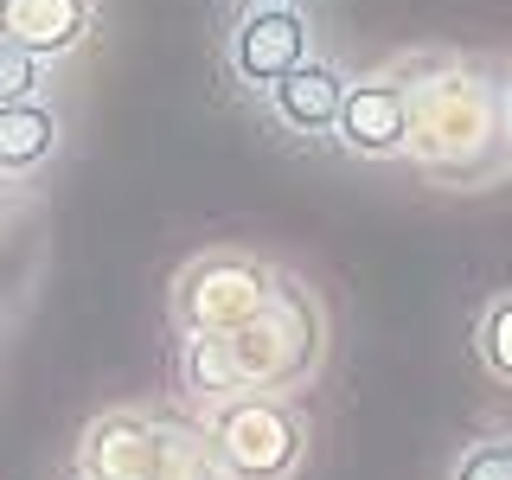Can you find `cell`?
<instances>
[{"label":"cell","mask_w":512,"mask_h":480,"mask_svg":"<svg viewBox=\"0 0 512 480\" xmlns=\"http://www.w3.org/2000/svg\"><path fill=\"white\" fill-rule=\"evenodd\" d=\"M301 58H308V20H301L295 0H256L231 32V71L256 90L288 77Z\"/></svg>","instance_id":"3957f363"},{"label":"cell","mask_w":512,"mask_h":480,"mask_svg":"<svg viewBox=\"0 0 512 480\" xmlns=\"http://www.w3.org/2000/svg\"><path fill=\"white\" fill-rule=\"evenodd\" d=\"M173 436L141 416H103L84 436V480H173Z\"/></svg>","instance_id":"277c9868"},{"label":"cell","mask_w":512,"mask_h":480,"mask_svg":"<svg viewBox=\"0 0 512 480\" xmlns=\"http://www.w3.org/2000/svg\"><path fill=\"white\" fill-rule=\"evenodd\" d=\"M212 455L224 461L231 480H282L301 461V423L269 397H244L212 416Z\"/></svg>","instance_id":"6da1fadb"},{"label":"cell","mask_w":512,"mask_h":480,"mask_svg":"<svg viewBox=\"0 0 512 480\" xmlns=\"http://www.w3.org/2000/svg\"><path fill=\"white\" fill-rule=\"evenodd\" d=\"M340 96H346V84L333 64L301 58L288 77L269 84V116L282 128H295V135H333L340 128Z\"/></svg>","instance_id":"52a82bcc"},{"label":"cell","mask_w":512,"mask_h":480,"mask_svg":"<svg viewBox=\"0 0 512 480\" xmlns=\"http://www.w3.org/2000/svg\"><path fill=\"white\" fill-rule=\"evenodd\" d=\"M340 141L352 154H404L410 148V90L397 77H359L340 96Z\"/></svg>","instance_id":"5b68a950"},{"label":"cell","mask_w":512,"mask_h":480,"mask_svg":"<svg viewBox=\"0 0 512 480\" xmlns=\"http://www.w3.org/2000/svg\"><path fill=\"white\" fill-rule=\"evenodd\" d=\"M500 109H506V135H512V84H506V103Z\"/></svg>","instance_id":"4fadbf2b"},{"label":"cell","mask_w":512,"mask_h":480,"mask_svg":"<svg viewBox=\"0 0 512 480\" xmlns=\"http://www.w3.org/2000/svg\"><path fill=\"white\" fill-rule=\"evenodd\" d=\"M455 480H512V442H474L461 455Z\"/></svg>","instance_id":"7c38bea8"},{"label":"cell","mask_w":512,"mask_h":480,"mask_svg":"<svg viewBox=\"0 0 512 480\" xmlns=\"http://www.w3.org/2000/svg\"><path fill=\"white\" fill-rule=\"evenodd\" d=\"M474 346H480V365L500 384H512V288L487 301V314H480V327H474Z\"/></svg>","instance_id":"30bf717a"},{"label":"cell","mask_w":512,"mask_h":480,"mask_svg":"<svg viewBox=\"0 0 512 480\" xmlns=\"http://www.w3.org/2000/svg\"><path fill=\"white\" fill-rule=\"evenodd\" d=\"M39 84H45V58H32V52L0 39V103H32Z\"/></svg>","instance_id":"8fae6325"},{"label":"cell","mask_w":512,"mask_h":480,"mask_svg":"<svg viewBox=\"0 0 512 480\" xmlns=\"http://www.w3.org/2000/svg\"><path fill=\"white\" fill-rule=\"evenodd\" d=\"M96 0H0V39L32 58H64L90 39Z\"/></svg>","instance_id":"8992f818"},{"label":"cell","mask_w":512,"mask_h":480,"mask_svg":"<svg viewBox=\"0 0 512 480\" xmlns=\"http://www.w3.org/2000/svg\"><path fill=\"white\" fill-rule=\"evenodd\" d=\"M186 384H192V391H212V397H237V391H244V365H237V352H231L224 333H192Z\"/></svg>","instance_id":"9c48e42d"},{"label":"cell","mask_w":512,"mask_h":480,"mask_svg":"<svg viewBox=\"0 0 512 480\" xmlns=\"http://www.w3.org/2000/svg\"><path fill=\"white\" fill-rule=\"evenodd\" d=\"M269 276L256 263H237V256H205L180 276V295H173V314H180L186 333H237L250 327L256 314L269 308Z\"/></svg>","instance_id":"7a4b0ae2"},{"label":"cell","mask_w":512,"mask_h":480,"mask_svg":"<svg viewBox=\"0 0 512 480\" xmlns=\"http://www.w3.org/2000/svg\"><path fill=\"white\" fill-rule=\"evenodd\" d=\"M58 148V116L32 96V103H0V173H32Z\"/></svg>","instance_id":"ba28073f"}]
</instances>
